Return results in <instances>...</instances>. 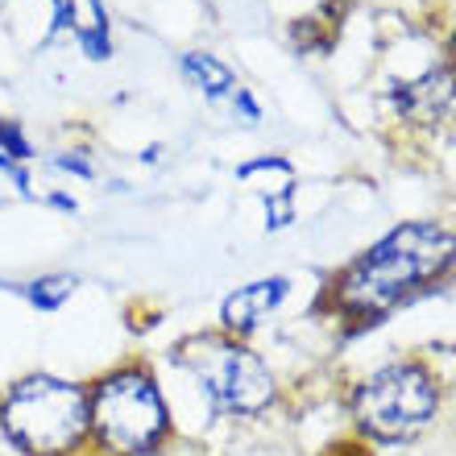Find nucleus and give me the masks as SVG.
<instances>
[{
  "label": "nucleus",
  "mask_w": 456,
  "mask_h": 456,
  "mask_svg": "<svg viewBox=\"0 0 456 456\" xmlns=\"http://www.w3.org/2000/svg\"><path fill=\"white\" fill-rule=\"evenodd\" d=\"M179 361L195 373V382L204 386L220 411L253 415V411L270 407V398H274V378L265 370V361L228 337L183 340Z\"/></svg>",
  "instance_id": "20e7f679"
},
{
  "label": "nucleus",
  "mask_w": 456,
  "mask_h": 456,
  "mask_svg": "<svg viewBox=\"0 0 456 456\" xmlns=\"http://www.w3.org/2000/svg\"><path fill=\"white\" fill-rule=\"evenodd\" d=\"M456 257V237L436 224H403L370 253H361L332 282V307L353 324H373L378 315L440 278Z\"/></svg>",
  "instance_id": "f257e3e1"
},
{
  "label": "nucleus",
  "mask_w": 456,
  "mask_h": 456,
  "mask_svg": "<svg viewBox=\"0 0 456 456\" xmlns=\"http://www.w3.org/2000/svg\"><path fill=\"white\" fill-rule=\"evenodd\" d=\"M29 158H34V150L25 142V133L12 120H0V167L9 170L21 187H29V179H25V170H21V162H29Z\"/></svg>",
  "instance_id": "1a4fd4ad"
},
{
  "label": "nucleus",
  "mask_w": 456,
  "mask_h": 456,
  "mask_svg": "<svg viewBox=\"0 0 456 456\" xmlns=\"http://www.w3.org/2000/svg\"><path fill=\"white\" fill-rule=\"evenodd\" d=\"M452 50H456V42H452Z\"/></svg>",
  "instance_id": "f8f14e48"
},
{
  "label": "nucleus",
  "mask_w": 456,
  "mask_h": 456,
  "mask_svg": "<svg viewBox=\"0 0 456 456\" xmlns=\"http://www.w3.org/2000/svg\"><path fill=\"white\" fill-rule=\"evenodd\" d=\"M0 432L4 444L25 456H67L92 432L84 386L34 373L12 386L0 403Z\"/></svg>",
  "instance_id": "f03ea898"
},
{
  "label": "nucleus",
  "mask_w": 456,
  "mask_h": 456,
  "mask_svg": "<svg viewBox=\"0 0 456 456\" xmlns=\"http://www.w3.org/2000/svg\"><path fill=\"white\" fill-rule=\"evenodd\" d=\"M79 42H84L87 59H109V25H104L100 0H96V25H92V29H79Z\"/></svg>",
  "instance_id": "9b49d317"
},
{
  "label": "nucleus",
  "mask_w": 456,
  "mask_h": 456,
  "mask_svg": "<svg viewBox=\"0 0 456 456\" xmlns=\"http://www.w3.org/2000/svg\"><path fill=\"white\" fill-rule=\"evenodd\" d=\"M75 295V278L71 274H50V278H37L29 287V299L42 307V312H59L62 303Z\"/></svg>",
  "instance_id": "9d476101"
},
{
  "label": "nucleus",
  "mask_w": 456,
  "mask_h": 456,
  "mask_svg": "<svg viewBox=\"0 0 456 456\" xmlns=\"http://www.w3.org/2000/svg\"><path fill=\"white\" fill-rule=\"evenodd\" d=\"M183 71H187V79H191L208 100H232V104H237V100L245 96L240 84L232 79V71H228L224 62L212 59V54H187V59H183Z\"/></svg>",
  "instance_id": "6e6552de"
},
{
  "label": "nucleus",
  "mask_w": 456,
  "mask_h": 456,
  "mask_svg": "<svg viewBox=\"0 0 456 456\" xmlns=\"http://www.w3.org/2000/svg\"><path fill=\"white\" fill-rule=\"evenodd\" d=\"M87 419L100 448H109L112 456L154 452L170 428L167 403L145 370H117L100 378L96 390L87 395Z\"/></svg>",
  "instance_id": "7ed1b4c3"
},
{
  "label": "nucleus",
  "mask_w": 456,
  "mask_h": 456,
  "mask_svg": "<svg viewBox=\"0 0 456 456\" xmlns=\"http://www.w3.org/2000/svg\"><path fill=\"white\" fill-rule=\"evenodd\" d=\"M357 423L378 440H407L436 415V382L423 365H386L357 390Z\"/></svg>",
  "instance_id": "39448f33"
},
{
  "label": "nucleus",
  "mask_w": 456,
  "mask_h": 456,
  "mask_svg": "<svg viewBox=\"0 0 456 456\" xmlns=\"http://www.w3.org/2000/svg\"><path fill=\"white\" fill-rule=\"evenodd\" d=\"M287 299V278H265V282H249V287H240L237 295H228L224 307H220V320H224V332H253V328L262 324L265 315L274 312L278 303Z\"/></svg>",
  "instance_id": "423d86ee"
},
{
  "label": "nucleus",
  "mask_w": 456,
  "mask_h": 456,
  "mask_svg": "<svg viewBox=\"0 0 456 456\" xmlns=\"http://www.w3.org/2000/svg\"><path fill=\"white\" fill-rule=\"evenodd\" d=\"M452 92H456V75L452 71H428V75H419L415 84L398 87L395 104H398V112H403V117L428 125V120H436L440 112L448 109Z\"/></svg>",
  "instance_id": "0eeeda50"
}]
</instances>
